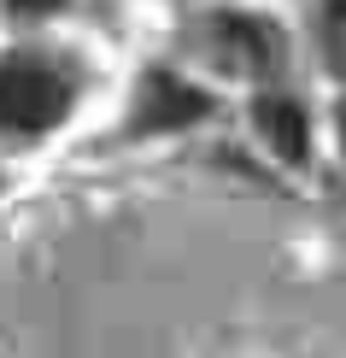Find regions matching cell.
<instances>
[{
    "label": "cell",
    "mask_w": 346,
    "mask_h": 358,
    "mask_svg": "<svg viewBox=\"0 0 346 358\" xmlns=\"http://www.w3.org/2000/svg\"><path fill=\"white\" fill-rule=\"evenodd\" d=\"M340 129H346V124H340Z\"/></svg>",
    "instance_id": "8992f818"
},
{
    "label": "cell",
    "mask_w": 346,
    "mask_h": 358,
    "mask_svg": "<svg viewBox=\"0 0 346 358\" xmlns=\"http://www.w3.org/2000/svg\"><path fill=\"white\" fill-rule=\"evenodd\" d=\"M59 0H12V12H53Z\"/></svg>",
    "instance_id": "5b68a950"
},
{
    "label": "cell",
    "mask_w": 346,
    "mask_h": 358,
    "mask_svg": "<svg viewBox=\"0 0 346 358\" xmlns=\"http://www.w3.org/2000/svg\"><path fill=\"white\" fill-rule=\"evenodd\" d=\"M252 117H259V136L276 147V159H288V165H299V159L311 153V124H305V112L294 106V100H276V94H264L259 106H252Z\"/></svg>",
    "instance_id": "3957f363"
},
{
    "label": "cell",
    "mask_w": 346,
    "mask_h": 358,
    "mask_svg": "<svg viewBox=\"0 0 346 358\" xmlns=\"http://www.w3.org/2000/svg\"><path fill=\"white\" fill-rule=\"evenodd\" d=\"M65 112H71V88L59 83L53 71L24 65V59L0 65V129H12V136H41V129H53Z\"/></svg>",
    "instance_id": "6da1fadb"
},
{
    "label": "cell",
    "mask_w": 346,
    "mask_h": 358,
    "mask_svg": "<svg viewBox=\"0 0 346 358\" xmlns=\"http://www.w3.org/2000/svg\"><path fill=\"white\" fill-rule=\"evenodd\" d=\"M212 112V100L200 94L194 83L171 77V71H153V77L141 83V100H135V124L141 129H182L194 117Z\"/></svg>",
    "instance_id": "7a4b0ae2"
},
{
    "label": "cell",
    "mask_w": 346,
    "mask_h": 358,
    "mask_svg": "<svg viewBox=\"0 0 346 358\" xmlns=\"http://www.w3.org/2000/svg\"><path fill=\"white\" fill-rule=\"evenodd\" d=\"M223 48H229L235 71H264V65H276L282 41H276V29L259 24V18H229L223 24Z\"/></svg>",
    "instance_id": "277c9868"
}]
</instances>
